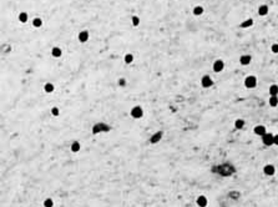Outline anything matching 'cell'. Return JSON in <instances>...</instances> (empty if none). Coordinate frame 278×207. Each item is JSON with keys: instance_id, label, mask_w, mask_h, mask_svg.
I'll use <instances>...</instances> for the list:
<instances>
[{"instance_id": "cell-1", "label": "cell", "mask_w": 278, "mask_h": 207, "mask_svg": "<svg viewBox=\"0 0 278 207\" xmlns=\"http://www.w3.org/2000/svg\"><path fill=\"white\" fill-rule=\"evenodd\" d=\"M217 168V174H220L221 176L223 177H228V176H232L236 172V168L233 165L231 164H222V165H218L216 167Z\"/></svg>"}, {"instance_id": "cell-2", "label": "cell", "mask_w": 278, "mask_h": 207, "mask_svg": "<svg viewBox=\"0 0 278 207\" xmlns=\"http://www.w3.org/2000/svg\"><path fill=\"white\" fill-rule=\"evenodd\" d=\"M245 86L247 89H254L257 86V77L253 76V75H250V76H247L245 79Z\"/></svg>"}, {"instance_id": "cell-3", "label": "cell", "mask_w": 278, "mask_h": 207, "mask_svg": "<svg viewBox=\"0 0 278 207\" xmlns=\"http://www.w3.org/2000/svg\"><path fill=\"white\" fill-rule=\"evenodd\" d=\"M130 115L132 116L134 119H141L142 116H144V109H142L141 106H134L132 109H131L130 111Z\"/></svg>"}, {"instance_id": "cell-4", "label": "cell", "mask_w": 278, "mask_h": 207, "mask_svg": "<svg viewBox=\"0 0 278 207\" xmlns=\"http://www.w3.org/2000/svg\"><path fill=\"white\" fill-rule=\"evenodd\" d=\"M212 69H213V71H215V73H217V74L222 73L223 69H224V61H223V60H221V59H217L216 61L212 64Z\"/></svg>"}, {"instance_id": "cell-5", "label": "cell", "mask_w": 278, "mask_h": 207, "mask_svg": "<svg viewBox=\"0 0 278 207\" xmlns=\"http://www.w3.org/2000/svg\"><path fill=\"white\" fill-rule=\"evenodd\" d=\"M213 85V80H212V77L210 76V75H203L202 76V79H201V86L203 89H208V88H211V86Z\"/></svg>"}, {"instance_id": "cell-6", "label": "cell", "mask_w": 278, "mask_h": 207, "mask_svg": "<svg viewBox=\"0 0 278 207\" xmlns=\"http://www.w3.org/2000/svg\"><path fill=\"white\" fill-rule=\"evenodd\" d=\"M262 144H263L264 146H272L273 145V134L266 132L263 136H262Z\"/></svg>"}, {"instance_id": "cell-7", "label": "cell", "mask_w": 278, "mask_h": 207, "mask_svg": "<svg viewBox=\"0 0 278 207\" xmlns=\"http://www.w3.org/2000/svg\"><path fill=\"white\" fill-rule=\"evenodd\" d=\"M77 39H79V41H80V43H82V44L87 43L89 39H90V33L87 31V30H82V31L79 33Z\"/></svg>"}, {"instance_id": "cell-8", "label": "cell", "mask_w": 278, "mask_h": 207, "mask_svg": "<svg viewBox=\"0 0 278 207\" xmlns=\"http://www.w3.org/2000/svg\"><path fill=\"white\" fill-rule=\"evenodd\" d=\"M263 174L266 176H273L276 174V167L273 166L272 164H267L266 166L263 167Z\"/></svg>"}, {"instance_id": "cell-9", "label": "cell", "mask_w": 278, "mask_h": 207, "mask_svg": "<svg viewBox=\"0 0 278 207\" xmlns=\"http://www.w3.org/2000/svg\"><path fill=\"white\" fill-rule=\"evenodd\" d=\"M251 61H252V56L248 55V54H243V55H241V58H239V64H241L242 66L250 65Z\"/></svg>"}, {"instance_id": "cell-10", "label": "cell", "mask_w": 278, "mask_h": 207, "mask_svg": "<svg viewBox=\"0 0 278 207\" xmlns=\"http://www.w3.org/2000/svg\"><path fill=\"white\" fill-rule=\"evenodd\" d=\"M162 136H163V132L162 131H157V132H155L152 135L151 137H150V144H152V145H155V144H157L161 138H162Z\"/></svg>"}, {"instance_id": "cell-11", "label": "cell", "mask_w": 278, "mask_h": 207, "mask_svg": "<svg viewBox=\"0 0 278 207\" xmlns=\"http://www.w3.org/2000/svg\"><path fill=\"white\" fill-rule=\"evenodd\" d=\"M267 132V129H266V126H263V125H257V126H254V129H253V134L254 135H257V136H263V135Z\"/></svg>"}, {"instance_id": "cell-12", "label": "cell", "mask_w": 278, "mask_h": 207, "mask_svg": "<svg viewBox=\"0 0 278 207\" xmlns=\"http://www.w3.org/2000/svg\"><path fill=\"white\" fill-rule=\"evenodd\" d=\"M196 204H197L198 207H207V205H208V200H207V197H206V196L201 195V196H198V197H197Z\"/></svg>"}, {"instance_id": "cell-13", "label": "cell", "mask_w": 278, "mask_h": 207, "mask_svg": "<svg viewBox=\"0 0 278 207\" xmlns=\"http://www.w3.org/2000/svg\"><path fill=\"white\" fill-rule=\"evenodd\" d=\"M110 127L106 126L105 124H97V125L92 129V132L94 134H97V132H102V131H108Z\"/></svg>"}, {"instance_id": "cell-14", "label": "cell", "mask_w": 278, "mask_h": 207, "mask_svg": "<svg viewBox=\"0 0 278 207\" xmlns=\"http://www.w3.org/2000/svg\"><path fill=\"white\" fill-rule=\"evenodd\" d=\"M269 11V7L268 5H266V4H262V5L258 6V14L261 15V16H266V15L268 14Z\"/></svg>"}, {"instance_id": "cell-15", "label": "cell", "mask_w": 278, "mask_h": 207, "mask_svg": "<svg viewBox=\"0 0 278 207\" xmlns=\"http://www.w3.org/2000/svg\"><path fill=\"white\" fill-rule=\"evenodd\" d=\"M203 13H205V9H203V6H201V5L195 6L193 10H192V14L195 15V16H201Z\"/></svg>"}, {"instance_id": "cell-16", "label": "cell", "mask_w": 278, "mask_h": 207, "mask_svg": "<svg viewBox=\"0 0 278 207\" xmlns=\"http://www.w3.org/2000/svg\"><path fill=\"white\" fill-rule=\"evenodd\" d=\"M253 19H247V20H245V21H242L241 24H239V28L241 29H247V28H251V26L253 25Z\"/></svg>"}, {"instance_id": "cell-17", "label": "cell", "mask_w": 278, "mask_h": 207, "mask_svg": "<svg viewBox=\"0 0 278 207\" xmlns=\"http://www.w3.org/2000/svg\"><path fill=\"white\" fill-rule=\"evenodd\" d=\"M80 149H81V144L79 141H74L73 144L70 145V150H71V152H74V153L79 152V151H80Z\"/></svg>"}, {"instance_id": "cell-18", "label": "cell", "mask_w": 278, "mask_h": 207, "mask_svg": "<svg viewBox=\"0 0 278 207\" xmlns=\"http://www.w3.org/2000/svg\"><path fill=\"white\" fill-rule=\"evenodd\" d=\"M51 55L54 56V58H60V56L62 55V50L59 46H54L51 49Z\"/></svg>"}, {"instance_id": "cell-19", "label": "cell", "mask_w": 278, "mask_h": 207, "mask_svg": "<svg viewBox=\"0 0 278 207\" xmlns=\"http://www.w3.org/2000/svg\"><path fill=\"white\" fill-rule=\"evenodd\" d=\"M55 90V86L54 84H51V82H46V84L44 85V91L46 94H52Z\"/></svg>"}, {"instance_id": "cell-20", "label": "cell", "mask_w": 278, "mask_h": 207, "mask_svg": "<svg viewBox=\"0 0 278 207\" xmlns=\"http://www.w3.org/2000/svg\"><path fill=\"white\" fill-rule=\"evenodd\" d=\"M18 19H19V21H20L21 24H25V22H28V20H29V15H28V13L22 11V13L19 14Z\"/></svg>"}, {"instance_id": "cell-21", "label": "cell", "mask_w": 278, "mask_h": 207, "mask_svg": "<svg viewBox=\"0 0 278 207\" xmlns=\"http://www.w3.org/2000/svg\"><path fill=\"white\" fill-rule=\"evenodd\" d=\"M245 125H246V121L243 119H237L235 121V127L237 130H242L243 127H245Z\"/></svg>"}, {"instance_id": "cell-22", "label": "cell", "mask_w": 278, "mask_h": 207, "mask_svg": "<svg viewBox=\"0 0 278 207\" xmlns=\"http://www.w3.org/2000/svg\"><path fill=\"white\" fill-rule=\"evenodd\" d=\"M269 96H278V85L272 84L269 86Z\"/></svg>"}, {"instance_id": "cell-23", "label": "cell", "mask_w": 278, "mask_h": 207, "mask_svg": "<svg viewBox=\"0 0 278 207\" xmlns=\"http://www.w3.org/2000/svg\"><path fill=\"white\" fill-rule=\"evenodd\" d=\"M268 104L271 107H277L278 106V96H269Z\"/></svg>"}, {"instance_id": "cell-24", "label": "cell", "mask_w": 278, "mask_h": 207, "mask_svg": "<svg viewBox=\"0 0 278 207\" xmlns=\"http://www.w3.org/2000/svg\"><path fill=\"white\" fill-rule=\"evenodd\" d=\"M33 26L34 28H41L43 26V20H41L40 18H35V19H33Z\"/></svg>"}, {"instance_id": "cell-25", "label": "cell", "mask_w": 278, "mask_h": 207, "mask_svg": "<svg viewBox=\"0 0 278 207\" xmlns=\"http://www.w3.org/2000/svg\"><path fill=\"white\" fill-rule=\"evenodd\" d=\"M134 54H126L125 55V58H123V61H125V64H132L134 62Z\"/></svg>"}, {"instance_id": "cell-26", "label": "cell", "mask_w": 278, "mask_h": 207, "mask_svg": "<svg viewBox=\"0 0 278 207\" xmlns=\"http://www.w3.org/2000/svg\"><path fill=\"white\" fill-rule=\"evenodd\" d=\"M44 207H54V200L52 198H45L44 200Z\"/></svg>"}, {"instance_id": "cell-27", "label": "cell", "mask_w": 278, "mask_h": 207, "mask_svg": "<svg viewBox=\"0 0 278 207\" xmlns=\"http://www.w3.org/2000/svg\"><path fill=\"white\" fill-rule=\"evenodd\" d=\"M131 22H132L134 26H138L140 25V18L136 16V15H134V16L131 18Z\"/></svg>"}, {"instance_id": "cell-28", "label": "cell", "mask_w": 278, "mask_h": 207, "mask_svg": "<svg viewBox=\"0 0 278 207\" xmlns=\"http://www.w3.org/2000/svg\"><path fill=\"white\" fill-rule=\"evenodd\" d=\"M50 114H51L52 116H59V115H60V109H59L58 106H54V107H51V110H50Z\"/></svg>"}, {"instance_id": "cell-29", "label": "cell", "mask_w": 278, "mask_h": 207, "mask_svg": "<svg viewBox=\"0 0 278 207\" xmlns=\"http://www.w3.org/2000/svg\"><path fill=\"white\" fill-rule=\"evenodd\" d=\"M126 84H127V81H126V79H125V77H120L119 80H117V85H119V86H121V88H125Z\"/></svg>"}, {"instance_id": "cell-30", "label": "cell", "mask_w": 278, "mask_h": 207, "mask_svg": "<svg viewBox=\"0 0 278 207\" xmlns=\"http://www.w3.org/2000/svg\"><path fill=\"white\" fill-rule=\"evenodd\" d=\"M271 51L273 52V54H278V44H272Z\"/></svg>"}, {"instance_id": "cell-31", "label": "cell", "mask_w": 278, "mask_h": 207, "mask_svg": "<svg viewBox=\"0 0 278 207\" xmlns=\"http://www.w3.org/2000/svg\"><path fill=\"white\" fill-rule=\"evenodd\" d=\"M230 197H232V198H238L239 197V192H237V191H232V192H230Z\"/></svg>"}, {"instance_id": "cell-32", "label": "cell", "mask_w": 278, "mask_h": 207, "mask_svg": "<svg viewBox=\"0 0 278 207\" xmlns=\"http://www.w3.org/2000/svg\"><path fill=\"white\" fill-rule=\"evenodd\" d=\"M273 145L278 146V134L277 135H273Z\"/></svg>"}]
</instances>
